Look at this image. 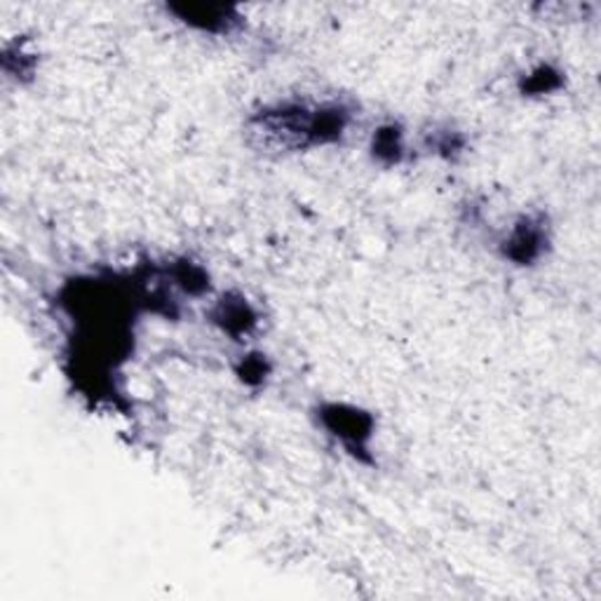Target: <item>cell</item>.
Returning a JSON list of instances; mask_svg holds the SVG:
<instances>
[{
  "label": "cell",
  "instance_id": "obj_1",
  "mask_svg": "<svg viewBox=\"0 0 601 601\" xmlns=\"http://www.w3.org/2000/svg\"><path fill=\"white\" fill-rule=\"evenodd\" d=\"M356 118V103L341 97L277 99L244 120V134L261 153L289 155L341 144Z\"/></svg>",
  "mask_w": 601,
  "mask_h": 601
},
{
  "label": "cell",
  "instance_id": "obj_2",
  "mask_svg": "<svg viewBox=\"0 0 601 601\" xmlns=\"http://www.w3.org/2000/svg\"><path fill=\"white\" fill-rule=\"evenodd\" d=\"M313 418L327 437H331L348 456L360 463L371 461L376 437V416L364 406L343 400H323L315 404Z\"/></svg>",
  "mask_w": 601,
  "mask_h": 601
},
{
  "label": "cell",
  "instance_id": "obj_3",
  "mask_svg": "<svg viewBox=\"0 0 601 601\" xmlns=\"http://www.w3.org/2000/svg\"><path fill=\"white\" fill-rule=\"evenodd\" d=\"M553 244V226L545 211H524L499 240V256L517 269L540 263Z\"/></svg>",
  "mask_w": 601,
  "mask_h": 601
},
{
  "label": "cell",
  "instance_id": "obj_4",
  "mask_svg": "<svg viewBox=\"0 0 601 601\" xmlns=\"http://www.w3.org/2000/svg\"><path fill=\"white\" fill-rule=\"evenodd\" d=\"M207 320L231 341L244 343L250 341L252 336H256L261 327V313L252 300L247 298V294L231 289L211 300L207 308Z\"/></svg>",
  "mask_w": 601,
  "mask_h": 601
},
{
  "label": "cell",
  "instance_id": "obj_5",
  "mask_svg": "<svg viewBox=\"0 0 601 601\" xmlns=\"http://www.w3.org/2000/svg\"><path fill=\"white\" fill-rule=\"evenodd\" d=\"M165 10L174 17V22L203 35H233L244 24V17L236 6L170 3Z\"/></svg>",
  "mask_w": 601,
  "mask_h": 601
},
{
  "label": "cell",
  "instance_id": "obj_6",
  "mask_svg": "<svg viewBox=\"0 0 601 601\" xmlns=\"http://www.w3.org/2000/svg\"><path fill=\"white\" fill-rule=\"evenodd\" d=\"M371 161L381 167H400L409 157V139L397 120L381 122L369 139Z\"/></svg>",
  "mask_w": 601,
  "mask_h": 601
},
{
  "label": "cell",
  "instance_id": "obj_7",
  "mask_svg": "<svg viewBox=\"0 0 601 601\" xmlns=\"http://www.w3.org/2000/svg\"><path fill=\"white\" fill-rule=\"evenodd\" d=\"M0 62H3V74L8 78L17 83H29L39 74L41 57L31 39H20V35H17V41L6 43Z\"/></svg>",
  "mask_w": 601,
  "mask_h": 601
},
{
  "label": "cell",
  "instance_id": "obj_8",
  "mask_svg": "<svg viewBox=\"0 0 601 601\" xmlns=\"http://www.w3.org/2000/svg\"><path fill=\"white\" fill-rule=\"evenodd\" d=\"M170 285L174 289L184 292L186 296H205L211 285H209V273L200 266V263L190 261V259H176L167 263V269L163 271Z\"/></svg>",
  "mask_w": 601,
  "mask_h": 601
},
{
  "label": "cell",
  "instance_id": "obj_9",
  "mask_svg": "<svg viewBox=\"0 0 601 601\" xmlns=\"http://www.w3.org/2000/svg\"><path fill=\"white\" fill-rule=\"evenodd\" d=\"M517 87H520L522 97H528V99H532V97H547V95H555V92L561 90L564 74H561V68H557L555 64L540 62V64L528 68L526 74L520 76Z\"/></svg>",
  "mask_w": 601,
  "mask_h": 601
},
{
  "label": "cell",
  "instance_id": "obj_10",
  "mask_svg": "<svg viewBox=\"0 0 601 601\" xmlns=\"http://www.w3.org/2000/svg\"><path fill=\"white\" fill-rule=\"evenodd\" d=\"M423 149L441 157V161L454 163L466 153L468 136H466V132L456 130L451 125L433 128L430 132H426V136H423Z\"/></svg>",
  "mask_w": 601,
  "mask_h": 601
},
{
  "label": "cell",
  "instance_id": "obj_11",
  "mask_svg": "<svg viewBox=\"0 0 601 601\" xmlns=\"http://www.w3.org/2000/svg\"><path fill=\"white\" fill-rule=\"evenodd\" d=\"M271 374H273V364L259 350H247L244 356H240V360L236 362V376L247 387L266 385Z\"/></svg>",
  "mask_w": 601,
  "mask_h": 601
}]
</instances>
